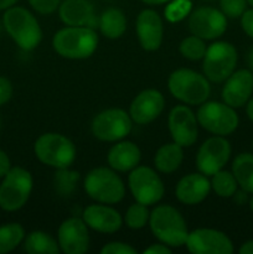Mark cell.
I'll list each match as a JSON object with an SVG mask.
<instances>
[{"instance_id": "cell-1", "label": "cell", "mask_w": 253, "mask_h": 254, "mask_svg": "<svg viewBox=\"0 0 253 254\" xmlns=\"http://www.w3.org/2000/svg\"><path fill=\"white\" fill-rule=\"evenodd\" d=\"M98 45V36L92 27L68 26L60 30L52 40V46L60 56L69 60H83L92 56Z\"/></svg>"}, {"instance_id": "cell-2", "label": "cell", "mask_w": 253, "mask_h": 254, "mask_svg": "<svg viewBox=\"0 0 253 254\" xmlns=\"http://www.w3.org/2000/svg\"><path fill=\"white\" fill-rule=\"evenodd\" d=\"M150 228L159 241L170 247H181L188 240V227L181 213L169 205L154 208L150 217Z\"/></svg>"}, {"instance_id": "cell-3", "label": "cell", "mask_w": 253, "mask_h": 254, "mask_svg": "<svg viewBox=\"0 0 253 254\" xmlns=\"http://www.w3.org/2000/svg\"><path fill=\"white\" fill-rule=\"evenodd\" d=\"M4 25L22 50L31 51L41 42V27L34 15L24 7H9L4 15Z\"/></svg>"}, {"instance_id": "cell-4", "label": "cell", "mask_w": 253, "mask_h": 254, "mask_svg": "<svg viewBox=\"0 0 253 254\" xmlns=\"http://www.w3.org/2000/svg\"><path fill=\"white\" fill-rule=\"evenodd\" d=\"M169 91L175 98L188 104H202L210 96L206 77L192 69H176L169 77Z\"/></svg>"}, {"instance_id": "cell-5", "label": "cell", "mask_w": 253, "mask_h": 254, "mask_svg": "<svg viewBox=\"0 0 253 254\" xmlns=\"http://www.w3.org/2000/svg\"><path fill=\"white\" fill-rule=\"evenodd\" d=\"M34 149L37 159L52 168H68L76 158L73 143L62 134H42L35 143Z\"/></svg>"}, {"instance_id": "cell-6", "label": "cell", "mask_w": 253, "mask_h": 254, "mask_svg": "<svg viewBox=\"0 0 253 254\" xmlns=\"http://www.w3.org/2000/svg\"><path fill=\"white\" fill-rule=\"evenodd\" d=\"M84 190L89 197L102 203L119 202L126 193L121 178L107 168H97L89 171L84 180Z\"/></svg>"}, {"instance_id": "cell-7", "label": "cell", "mask_w": 253, "mask_h": 254, "mask_svg": "<svg viewBox=\"0 0 253 254\" xmlns=\"http://www.w3.org/2000/svg\"><path fill=\"white\" fill-rule=\"evenodd\" d=\"M4 178L0 186V207L5 211L19 210L26 203L31 193V174L16 166L10 169Z\"/></svg>"}, {"instance_id": "cell-8", "label": "cell", "mask_w": 253, "mask_h": 254, "mask_svg": "<svg viewBox=\"0 0 253 254\" xmlns=\"http://www.w3.org/2000/svg\"><path fill=\"white\" fill-rule=\"evenodd\" d=\"M237 51L228 42L218 41L211 45L203 56V73L210 81L220 83L226 81L235 71Z\"/></svg>"}, {"instance_id": "cell-9", "label": "cell", "mask_w": 253, "mask_h": 254, "mask_svg": "<svg viewBox=\"0 0 253 254\" xmlns=\"http://www.w3.org/2000/svg\"><path fill=\"white\" fill-rule=\"evenodd\" d=\"M197 122L203 129L216 135H228L238 127V116L228 104L220 102L203 103L197 111Z\"/></svg>"}, {"instance_id": "cell-10", "label": "cell", "mask_w": 253, "mask_h": 254, "mask_svg": "<svg viewBox=\"0 0 253 254\" xmlns=\"http://www.w3.org/2000/svg\"><path fill=\"white\" fill-rule=\"evenodd\" d=\"M129 188L136 202L154 205L164 196V184L153 169L148 166L134 168L129 175Z\"/></svg>"}, {"instance_id": "cell-11", "label": "cell", "mask_w": 253, "mask_h": 254, "mask_svg": "<svg viewBox=\"0 0 253 254\" xmlns=\"http://www.w3.org/2000/svg\"><path fill=\"white\" fill-rule=\"evenodd\" d=\"M131 130V118L123 109H107L101 112L92 122V133L103 141L123 139Z\"/></svg>"}, {"instance_id": "cell-12", "label": "cell", "mask_w": 253, "mask_h": 254, "mask_svg": "<svg viewBox=\"0 0 253 254\" xmlns=\"http://www.w3.org/2000/svg\"><path fill=\"white\" fill-rule=\"evenodd\" d=\"M189 29L202 40H212L225 34L227 20L225 14L215 7L202 6L196 9L189 17Z\"/></svg>"}, {"instance_id": "cell-13", "label": "cell", "mask_w": 253, "mask_h": 254, "mask_svg": "<svg viewBox=\"0 0 253 254\" xmlns=\"http://www.w3.org/2000/svg\"><path fill=\"white\" fill-rule=\"evenodd\" d=\"M231 155V145L222 136L207 139L198 149L196 165L201 174L210 176L222 170Z\"/></svg>"}, {"instance_id": "cell-14", "label": "cell", "mask_w": 253, "mask_h": 254, "mask_svg": "<svg viewBox=\"0 0 253 254\" xmlns=\"http://www.w3.org/2000/svg\"><path fill=\"white\" fill-rule=\"evenodd\" d=\"M186 247L192 254H231L233 245L230 238L220 231L198 228L188 235Z\"/></svg>"}, {"instance_id": "cell-15", "label": "cell", "mask_w": 253, "mask_h": 254, "mask_svg": "<svg viewBox=\"0 0 253 254\" xmlns=\"http://www.w3.org/2000/svg\"><path fill=\"white\" fill-rule=\"evenodd\" d=\"M169 130L174 141L191 146L197 139V119L189 107L176 106L169 114Z\"/></svg>"}, {"instance_id": "cell-16", "label": "cell", "mask_w": 253, "mask_h": 254, "mask_svg": "<svg viewBox=\"0 0 253 254\" xmlns=\"http://www.w3.org/2000/svg\"><path fill=\"white\" fill-rule=\"evenodd\" d=\"M59 246L66 254H83L89 246V233L86 222L78 217L63 221L59 228Z\"/></svg>"}, {"instance_id": "cell-17", "label": "cell", "mask_w": 253, "mask_h": 254, "mask_svg": "<svg viewBox=\"0 0 253 254\" xmlns=\"http://www.w3.org/2000/svg\"><path fill=\"white\" fill-rule=\"evenodd\" d=\"M163 94L156 89H145L134 98L130 104V118L138 124H148L155 121L164 109Z\"/></svg>"}, {"instance_id": "cell-18", "label": "cell", "mask_w": 253, "mask_h": 254, "mask_svg": "<svg viewBox=\"0 0 253 254\" xmlns=\"http://www.w3.org/2000/svg\"><path fill=\"white\" fill-rule=\"evenodd\" d=\"M253 93V73L248 69H240L227 78L222 89V98L232 108L245 106Z\"/></svg>"}, {"instance_id": "cell-19", "label": "cell", "mask_w": 253, "mask_h": 254, "mask_svg": "<svg viewBox=\"0 0 253 254\" xmlns=\"http://www.w3.org/2000/svg\"><path fill=\"white\" fill-rule=\"evenodd\" d=\"M163 21L156 11L145 9L136 17V34L141 47L146 51H156L163 41Z\"/></svg>"}, {"instance_id": "cell-20", "label": "cell", "mask_w": 253, "mask_h": 254, "mask_svg": "<svg viewBox=\"0 0 253 254\" xmlns=\"http://www.w3.org/2000/svg\"><path fill=\"white\" fill-rule=\"evenodd\" d=\"M211 183L203 174H190L176 185V197L185 205H196L207 197Z\"/></svg>"}, {"instance_id": "cell-21", "label": "cell", "mask_w": 253, "mask_h": 254, "mask_svg": "<svg viewBox=\"0 0 253 254\" xmlns=\"http://www.w3.org/2000/svg\"><path fill=\"white\" fill-rule=\"evenodd\" d=\"M83 221L97 232L113 233L122 227V217L118 211L103 205H92L84 210Z\"/></svg>"}, {"instance_id": "cell-22", "label": "cell", "mask_w": 253, "mask_h": 254, "mask_svg": "<svg viewBox=\"0 0 253 254\" xmlns=\"http://www.w3.org/2000/svg\"><path fill=\"white\" fill-rule=\"evenodd\" d=\"M59 12L62 21L68 26L94 27V9L89 0H64Z\"/></svg>"}, {"instance_id": "cell-23", "label": "cell", "mask_w": 253, "mask_h": 254, "mask_svg": "<svg viewBox=\"0 0 253 254\" xmlns=\"http://www.w3.org/2000/svg\"><path fill=\"white\" fill-rule=\"evenodd\" d=\"M141 158L140 150L131 141H122L114 145L108 153V164L117 171L133 170Z\"/></svg>"}, {"instance_id": "cell-24", "label": "cell", "mask_w": 253, "mask_h": 254, "mask_svg": "<svg viewBox=\"0 0 253 254\" xmlns=\"http://www.w3.org/2000/svg\"><path fill=\"white\" fill-rule=\"evenodd\" d=\"M183 146L179 145L178 143H170L163 145L156 151L154 163H155L156 169L159 171L169 174L178 170L179 166L183 163Z\"/></svg>"}, {"instance_id": "cell-25", "label": "cell", "mask_w": 253, "mask_h": 254, "mask_svg": "<svg viewBox=\"0 0 253 254\" xmlns=\"http://www.w3.org/2000/svg\"><path fill=\"white\" fill-rule=\"evenodd\" d=\"M99 29L108 39H118L126 29V20L123 12L116 7L107 9L99 19Z\"/></svg>"}, {"instance_id": "cell-26", "label": "cell", "mask_w": 253, "mask_h": 254, "mask_svg": "<svg viewBox=\"0 0 253 254\" xmlns=\"http://www.w3.org/2000/svg\"><path fill=\"white\" fill-rule=\"evenodd\" d=\"M232 174L243 191L253 193V154L242 153L236 156Z\"/></svg>"}, {"instance_id": "cell-27", "label": "cell", "mask_w": 253, "mask_h": 254, "mask_svg": "<svg viewBox=\"0 0 253 254\" xmlns=\"http://www.w3.org/2000/svg\"><path fill=\"white\" fill-rule=\"evenodd\" d=\"M25 251L30 254H57L60 246L50 235L35 231L25 240Z\"/></svg>"}, {"instance_id": "cell-28", "label": "cell", "mask_w": 253, "mask_h": 254, "mask_svg": "<svg viewBox=\"0 0 253 254\" xmlns=\"http://www.w3.org/2000/svg\"><path fill=\"white\" fill-rule=\"evenodd\" d=\"M25 231L19 223H9L0 227V254L11 252L24 240Z\"/></svg>"}, {"instance_id": "cell-29", "label": "cell", "mask_w": 253, "mask_h": 254, "mask_svg": "<svg viewBox=\"0 0 253 254\" xmlns=\"http://www.w3.org/2000/svg\"><path fill=\"white\" fill-rule=\"evenodd\" d=\"M237 180H236L235 175L228 171H217L212 175V181H211V186L221 197H231L237 191Z\"/></svg>"}, {"instance_id": "cell-30", "label": "cell", "mask_w": 253, "mask_h": 254, "mask_svg": "<svg viewBox=\"0 0 253 254\" xmlns=\"http://www.w3.org/2000/svg\"><path fill=\"white\" fill-rule=\"evenodd\" d=\"M79 179V174L76 171L67 170V168L59 169L55 174V188L62 196H69L76 188V183Z\"/></svg>"}, {"instance_id": "cell-31", "label": "cell", "mask_w": 253, "mask_h": 254, "mask_svg": "<svg viewBox=\"0 0 253 254\" xmlns=\"http://www.w3.org/2000/svg\"><path fill=\"white\" fill-rule=\"evenodd\" d=\"M206 45L202 39L197 36H189L184 39L180 44V52L185 59L191 61H197L203 59L206 54Z\"/></svg>"}, {"instance_id": "cell-32", "label": "cell", "mask_w": 253, "mask_h": 254, "mask_svg": "<svg viewBox=\"0 0 253 254\" xmlns=\"http://www.w3.org/2000/svg\"><path fill=\"white\" fill-rule=\"evenodd\" d=\"M149 217V211L146 208V205H143L140 202H136L134 205H131L128 208L126 215V226L129 228H133V230H140L148 222Z\"/></svg>"}, {"instance_id": "cell-33", "label": "cell", "mask_w": 253, "mask_h": 254, "mask_svg": "<svg viewBox=\"0 0 253 254\" xmlns=\"http://www.w3.org/2000/svg\"><path fill=\"white\" fill-rule=\"evenodd\" d=\"M220 6L225 16L237 19L247 9V0H220Z\"/></svg>"}, {"instance_id": "cell-34", "label": "cell", "mask_w": 253, "mask_h": 254, "mask_svg": "<svg viewBox=\"0 0 253 254\" xmlns=\"http://www.w3.org/2000/svg\"><path fill=\"white\" fill-rule=\"evenodd\" d=\"M189 6H190V4H189L188 0H176L174 4H171L168 7V10H165V14L173 21L174 20H180L188 12Z\"/></svg>"}, {"instance_id": "cell-35", "label": "cell", "mask_w": 253, "mask_h": 254, "mask_svg": "<svg viewBox=\"0 0 253 254\" xmlns=\"http://www.w3.org/2000/svg\"><path fill=\"white\" fill-rule=\"evenodd\" d=\"M30 5L40 14H52L60 7L61 0H29Z\"/></svg>"}, {"instance_id": "cell-36", "label": "cell", "mask_w": 253, "mask_h": 254, "mask_svg": "<svg viewBox=\"0 0 253 254\" xmlns=\"http://www.w3.org/2000/svg\"><path fill=\"white\" fill-rule=\"evenodd\" d=\"M102 254H135L136 250L123 242H112L101 250Z\"/></svg>"}, {"instance_id": "cell-37", "label": "cell", "mask_w": 253, "mask_h": 254, "mask_svg": "<svg viewBox=\"0 0 253 254\" xmlns=\"http://www.w3.org/2000/svg\"><path fill=\"white\" fill-rule=\"evenodd\" d=\"M12 94V86L9 79L0 77V106L6 103Z\"/></svg>"}, {"instance_id": "cell-38", "label": "cell", "mask_w": 253, "mask_h": 254, "mask_svg": "<svg viewBox=\"0 0 253 254\" xmlns=\"http://www.w3.org/2000/svg\"><path fill=\"white\" fill-rule=\"evenodd\" d=\"M241 24H242V29L245 30L246 34L253 39V9L246 10L241 19Z\"/></svg>"}, {"instance_id": "cell-39", "label": "cell", "mask_w": 253, "mask_h": 254, "mask_svg": "<svg viewBox=\"0 0 253 254\" xmlns=\"http://www.w3.org/2000/svg\"><path fill=\"white\" fill-rule=\"evenodd\" d=\"M144 254H170L171 250L166 245H151L146 250H144Z\"/></svg>"}, {"instance_id": "cell-40", "label": "cell", "mask_w": 253, "mask_h": 254, "mask_svg": "<svg viewBox=\"0 0 253 254\" xmlns=\"http://www.w3.org/2000/svg\"><path fill=\"white\" fill-rule=\"evenodd\" d=\"M10 170V160L4 151L0 150V178L6 175Z\"/></svg>"}, {"instance_id": "cell-41", "label": "cell", "mask_w": 253, "mask_h": 254, "mask_svg": "<svg viewBox=\"0 0 253 254\" xmlns=\"http://www.w3.org/2000/svg\"><path fill=\"white\" fill-rule=\"evenodd\" d=\"M241 254H253V241H248L240 248Z\"/></svg>"}, {"instance_id": "cell-42", "label": "cell", "mask_w": 253, "mask_h": 254, "mask_svg": "<svg viewBox=\"0 0 253 254\" xmlns=\"http://www.w3.org/2000/svg\"><path fill=\"white\" fill-rule=\"evenodd\" d=\"M17 1H19V0H0V10L9 9L12 5L16 4Z\"/></svg>"}, {"instance_id": "cell-43", "label": "cell", "mask_w": 253, "mask_h": 254, "mask_svg": "<svg viewBox=\"0 0 253 254\" xmlns=\"http://www.w3.org/2000/svg\"><path fill=\"white\" fill-rule=\"evenodd\" d=\"M247 64L250 67V71L253 73V46L251 47L247 54Z\"/></svg>"}, {"instance_id": "cell-44", "label": "cell", "mask_w": 253, "mask_h": 254, "mask_svg": "<svg viewBox=\"0 0 253 254\" xmlns=\"http://www.w3.org/2000/svg\"><path fill=\"white\" fill-rule=\"evenodd\" d=\"M143 2L148 5H161V4H165V2L170 1V0H141Z\"/></svg>"}, {"instance_id": "cell-45", "label": "cell", "mask_w": 253, "mask_h": 254, "mask_svg": "<svg viewBox=\"0 0 253 254\" xmlns=\"http://www.w3.org/2000/svg\"><path fill=\"white\" fill-rule=\"evenodd\" d=\"M247 116L253 122V98L247 104Z\"/></svg>"}, {"instance_id": "cell-46", "label": "cell", "mask_w": 253, "mask_h": 254, "mask_svg": "<svg viewBox=\"0 0 253 254\" xmlns=\"http://www.w3.org/2000/svg\"><path fill=\"white\" fill-rule=\"evenodd\" d=\"M250 206H251V210L253 211V197L251 198V202H250Z\"/></svg>"}, {"instance_id": "cell-47", "label": "cell", "mask_w": 253, "mask_h": 254, "mask_svg": "<svg viewBox=\"0 0 253 254\" xmlns=\"http://www.w3.org/2000/svg\"><path fill=\"white\" fill-rule=\"evenodd\" d=\"M247 2L251 5V6H253V0H247Z\"/></svg>"}, {"instance_id": "cell-48", "label": "cell", "mask_w": 253, "mask_h": 254, "mask_svg": "<svg viewBox=\"0 0 253 254\" xmlns=\"http://www.w3.org/2000/svg\"><path fill=\"white\" fill-rule=\"evenodd\" d=\"M208 1H210V0H208Z\"/></svg>"}]
</instances>
